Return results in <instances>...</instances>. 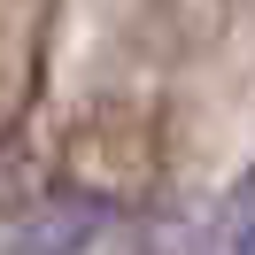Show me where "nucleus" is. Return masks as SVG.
<instances>
[{
    "label": "nucleus",
    "mask_w": 255,
    "mask_h": 255,
    "mask_svg": "<svg viewBox=\"0 0 255 255\" xmlns=\"http://www.w3.org/2000/svg\"><path fill=\"white\" fill-rule=\"evenodd\" d=\"M240 255H255V232H248V240H240Z\"/></svg>",
    "instance_id": "f257e3e1"
}]
</instances>
